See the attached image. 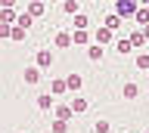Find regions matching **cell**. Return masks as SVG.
Segmentation results:
<instances>
[{"label": "cell", "mask_w": 149, "mask_h": 133, "mask_svg": "<svg viewBox=\"0 0 149 133\" xmlns=\"http://www.w3.org/2000/svg\"><path fill=\"white\" fill-rule=\"evenodd\" d=\"M68 105H72V112H74V114H84L87 108H90V102H87V99H78V96H74Z\"/></svg>", "instance_id": "5bb4252c"}, {"label": "cell", "mask_w": 149, "mask_h": 133, "mask_svg": "<svg viewBox=\"0 0 149 133\" xmlns=\"http://www.w3.org/2000/svg\"><path fill=\"white\" fill-rule=\"evenodd\" d=\"M13 28H16V25H0V40L13 37Z\"/></svg>", "instance_id": "d4e9b609"}, {"label": "cell", "mask_w": 149, "mask_h": 133, "mask_svg": "<svg viewBox=\"0 0 149 133\" xmlns=\"http://www.w3.org/2000/svg\"><path fill=\"white\" fill-rule=\"evenodd\" d=\"M25 34H28V31H25V28H19V25L13 28V40H25Z\"/></svg>", "instance_id": "4316f807"}, {"label": "cell", "mask_w": 149, "mask_h": 133, "mask_svg": "<svg viewBox=\"0 0 149 133\" xmlns=\"http://www.w3.org/2000/svg\"><path fill=\"white\" fill-rule=\"evenodd\" d=\"M146 133H149V127H146Z\"/></svg>", "instance_id": "f1b7e54d"}, {"label": "cell", "mask_w": 149, "mask_h": 133, "mask_svg": "<svg viewBox=\"0 0 149 133\" xmlns=\"http://www.w3.org/2000/svg\"><path fill=\"white\" fill-rule=\"evenodd\" d=\"M127 40L134 43L137 50H143V47H149V40H146V34H143V28H137V31H130L127 34Z\"/></svg>", "instance_id": "8992f818"}, {"label": "cell", "mask_w": 149, "mask_h": 133, "mask_svg": "<svg viewBox=\"0 0 149 133\" xmlns=\"http://www.w3.org/2000/svg\"><path fill=\"white\" fill-rule=\"evenodd\" d=\"M137 68H140V71L149 68V53H137Z\"/></svg>", "instance_id": "7402d4cb"}, {"label": "cell", "mask_w": 149, "mask_h": 133, "mask_svg": "<svg viewBox=\"0 0 149 133\" xmlns=\"http://www.w3.org/2000/svg\"><path fill=\"white\" fill-rule=\"evenodd\" d=\"M112 37H115V31H109L106 25H96V31H93V43L106 47V43H112Z\"/></svg>", "instance_id": "7a4b0ae2"}, {"label": "cell", "mask_w": 149, "mask_h": 133, "mask_svg": "<svg viewBox=\"0 0 149 133\" xmlns=\"http://www.w3.org/2000/svg\"><path fill=\"white\" fill-rule=\"evenodd\" d=\"M87 28H90V19H87L84 12H81V16H74V31H87Z\"/></svg>", "instance_id": "ffe728a7"}, {"label": "cell", "mask_w": 149, "mask_h": 133, "mask_svg": "<svg viewBox=\"0 0 149 133\" xmlns=\"http://www.w3.org/2000/svg\"><path fill=\"white\" fill-rule=\"evenodd\" d=\"M143 34H146V40H149V25H146V28H143Z\"/></svg>", "instance_id": "83f0119b"}, {"label": "cell", "mask_w": 149, "mask_h": 133, "mask_svg": "<svg viewBox=\"0 0 149 133\" xmlns=\"http://www.w3.org/2000/svg\"><path fill=\"white\" fill-rule=\"evenodd\" d=\"M59 50H65V47H72L74 43V37H72V31H56V40H53Z\"/></svg>", "instance_id": "30bf717a"}, {"label": "cell", "mask_w": 149, "mask_h": 133, "mask_svg": "<svg viewBox=\"0 0 149 133\" xmlns=\"http://www.w3.org/2000/svg\"><path fill=\"white\" fill-rule=\"evenodd\" d=\"M93 130H96V133H109V121H96Z\"/></svg>", "instance_id": "484cf974"}, {"label": "cell", "mask_w": 149, "mask_h": 133, "mask_svg": "<svg viewBox=\"0 0 149 133\" xmlns=\"http://www.w3.org/2000/svg\"><path fill=\"white\" fill-rule=\"evenodd\" d=\"M74 37V47H84V43H90V31H72Z\"/></svg>", "instance_id": "e0dca14e"}, {"label": "cell", "mask_w": 149, "mask_h": 133, "mask_svg": "<svg viewBox=\"0 0 149 133\" xmlns=\"http://www.w3.org/2000/svg\"><path fill=\"white\" fill-rule=\"evenodd\" d=\"M87 59H90V62H100L102 59V47L100 43H90V47H87Z\"/></svg>", "instance_id": "2e32d148"}, {"label": "cell", "mask_w": 149, "mask_h": 133, "mask_svg": "<svg viewBox=\"0 0 149 133\" xmlns=\"http://www.w3.org/2000/svg\"><path fill=\"white\" fill-rule=\"evenodd\" d=\"M13 22H19V16L13 10H0V25H13Z\"/></svg>", "instance_id": "d6986e66"}, {"label": "cell", "mask_w": 149, "mask_h": 133, "mask_svg": "<svg viewBox=\"0 0 149 133\" xmlns=\"http://www.w3.org/2000/svg\"><path fill=\"white\" fill-rule=\"evenodd\" d=\"M37 108H40V112L56 108V96H53V93H40V96H37Z\"/></svg>", "instance_id": "5b68a950"}, {"label": "cell", "mask_w": 149, "mask_h": 133, "mask_svg": "<svg viewBox=\"0 0 149 133\" xmlns=\"http://www.w3.org/2000/svg\"><path fill=\"white\" fill-rule=\"evenodd\" d=\"M121 96H124V99H137V96H140V84H137V81H124Z\"/></svg>", "instance_id": "52a82bcc"}, {"label": "cell", "mask_w": 149, "mask_h": 133, "mask_svg": "<svg viewBox=\"0 0 149 133\" xmlns=\"http://www.w3.org/2000/svg\"><path fill=\"white\" fill-rule=\"evenodd\" d=\"M62 12H65V16H81V3H78V0H65Z\"/></svg>", "instance_id": "7c38bea8"}, {"label": "cell", "mask_w": 149, "mask_h": 133, "mask_svg": "<svg viewBox=\"0 0 149 133\" xmlns=\"http://www.w3.org/2000/svg\"><path fill=\"white\" fill-rule=\"evenodd\" d=\"M50 93H53V96L68 93V81H65V77H53V81H50Z\"/></svg>", "instance_id": "277c9868"}, {"label": "cell", "mask_w": 149, "mask_h": 133, "mask_svg": "<svg viewBox=\"0 0 149 133\" xmlns=\"http://www.w3.org/2000/svg\"><path fill=\"white\" fill-rule=\"evenodd\" d=\"M53 62H56L53 50H37V68H50Z\"/></svg>", "instance_id": "3957f363"}, {"label": "cell", "mask_w": 149, "mask_h": 133, "mask_svg": "<svg viewBox=\"0 0 149 133\" xmlns=\"http://www.w3.org/2000/svg\"><path fill=\"white\" fill-rule=\"evenodd\" d=\"M50 130H53V133H68V124H65V121H53Z\"/></svg>", "instance_id": "cb8c5ba5"}, {"label": "cell", "mask_w": 149, "mask_h": 133, "mask_svg": "<svg viewBox=\"0 0 149 133\" xmlns=\"http://www.w3.org/2000/svg\"><path fill=\"white\" fill-rule=\"evenodd\" d=\"M53 112H56V121H65V124H68V121H72V105H56V108H53Z\"/></svg>", "instance_id": "8fae6325"}, {"label": "cell", "mask_w": 149, "mask_h": 133, "mask_svg": "<svg viewBox=\"0 0 149 133\" xmlns=\"http://www.w3.org/2000/svg\"><path fill=\"white\" fill-rule=\"evenodd\" d=\"M25 12L31 16V19H37V16H44V12H47V3H44V0H31Z\"/></svg>", "instance_id": "9c48e42d"}, {"label": "cell", "mask_w": 149, "mask_h": 133, "mask_svg": "<svg viewBox=\"0 0 149 133\" xmlns=\"http://www.w3.org/2000/svg\"><path fill=\"white\" fill-rule=\"evenodd\" d=\"M65 81H68V90H72V93H78V90L84 87V77H81V74H68Z\"/></svg>", "instance_id": "9a60e30c"}, {"label": "cell", "mask_w": 149, "mask_h": 133, "mask_svg": "<svg viewBox=\"0 0 149 133\" xmlns=\"http://www.w3.org/2000/svg\"><path fill=\"white\" fill-rule=\"evenodd\" d=\"M137 25H140V28H146V25H149V6H140V12H137Z\"/></svg>", "instance_id": "44dd1931"}, {"label": "cell", "mask_w": 149, "mask_h": 133, "mask_svg": "<svg viewBox=\"0 0 149 133\" xmlns=\"http://www.w3.org/2000/svg\"><path fill=\"white\" fill-rule=\"evenodd\" d=\"M31 22H34V19H31V16H28V12H22V16H19V22H16V25H19V28H31Z\"/></svg>", "instance_id": "603a6c76"}, {"label": "cell", "mask_w": 149, "mask_h": 133, "mask_svg": "<svg viewBox=\"0 0 149 133\" xmlns=\"http://www.w3.org/2000/svg\"><path fill=\"white\" fill-rule=\"evenodd\" d=\"M37 81H40V68H37V65H28L25 68V84H37Z\"/></svg>", "instance_id": "4fadbf2b"}, {"label": "cell", "mask_w": 149, "mask_h": 133, "mask_svg": "<svg viewBox=\"0 0 149 133\" xmlns=\"http://www.w3.org/2000/svg\"><path fill=\"white\" fill-rule=\"evenodd\" d=\"M115 12H118L121 19H137L140 3H137V0H118V3H115Z\"/></svg>", "instance_id": "6da1fadb"}, {"label": "cell", "mask_w": 149, "mask_h": 133, "mask_svg": "<svg viewBox=\"0 0 149 133\" xmlns=\"http://www.w3.org/2000/svg\"><path fill=\"white\" fill-rule=\"evenodd\" d=\"M115 50H118L121 56H127L130 50H134V43H130V40H127V37H121V40H115Z\"/></svg>", "instance_id": "ac0fdd59"}, {"label": "cell", "mask_w": 149, "mask_h": 133, "mask_svg": "<svg viewBox=\"0 0 149 133\" xmlns=\"http://www.w3.org/2000/svg\"><path fill=\"white\" fill-rule=\"evenodd\" d=\"M102 25H106L109 31H121V25H124V19H121L118 12H109V16L102 19Z\"/></svg>", "instance_id": "ba28073f"}]
</instances>
